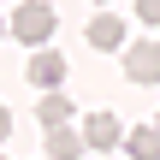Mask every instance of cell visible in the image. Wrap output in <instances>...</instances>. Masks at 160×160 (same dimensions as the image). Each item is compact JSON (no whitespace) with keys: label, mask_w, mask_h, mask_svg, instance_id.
I'll return each mask as SVG.
<instances>
[{"label":"cell","mask_w":160,"mask_h":160,"mask_svg":"<svg viewBox=\"0 0 160 160\" xmlns=\"http://www.w3.org/2000/svg\"><path fill=\"white\" fill-rule=\"evenodd\" d=\"M53 24H59V18H53V6H48V0H24V6L12 12V24H6V30H12L18 42L42 48V42H53Z\"/></svg>","instance_id":"cell-1"},{"label":"cell","mask_w":160,"mask_h":160,"mask_svg":"<svg viewBox=\"0 0 160 160\" xmlns=\"http://www.w3.org/2000/svg\"><path fill=\"white\" fill-rule=\"evenodd\" d=\"M125 77L131 83H160V42H125Z\"/></svg>","instance_id":"cell-2"},{"label":"cell","mask_w":160,"mask_h":160,"mask_svg":"<svg viewBox=\"0 0 160 160\" xmlns=\"http://www.w3.org/2000/svg\"><path fill=\"white\" fill-rule=\"evenodd\" d=\"M24 77H30L36 89H59V83H65V59H59V53H53V48L42 42V48L30 53V65H24Z\"/></svg>","instance_id":"cell-3"},{"label":"cell","mask_w":160,"mask_h":160,"mask_svg":"<svg viewBox=\"0 0 160 160\" xmlns=\"http://www.w3.org/2000/svg\"><path fill=\"white\" fill-rule=\"evenodd\" d=\"M125 142V125L113 119V113H95L89 125H83V148H95V154H107V148H119Z\"/></svg>","instance_id":"cell-4"},{"label":"cell","mask_w":160,"mask_h":160,"mask_svg":"<svg viewBox=\"0 0 160 160\" xmlns=\"http://www.w3.org/2000/svg\"><path fill=\"white\" fill-rule=\"evenodd\" d=\"M42 137H48V160H77L83 154V131H71V125H48Z\"/></svg>","instance_id":"cell-5"},{"label":"cell","mask_w":160,"mask_h":160,"mask_svg":"<svg viewBox=\"0 0 160 160\" xmlns=\"http://www.w3.org/2000/svg\"><path fill=\"white\" fill-rule=\"evenodd\" d=\"M89 48H95V53H107V48H125V18L101 12V18L89 24Z\"/></svg>","instance_id":"cell-6"},{"label":"cell","mask_w":160,"mask_h":160,"mask_svg":"<svg viewBox=\"0 0 160 160\" xmlns=\"http://www.w3.org/2000/svg\"><path fill=\"white\" fill-rule=\"evenodd\" d=\"M125 148H131V160H160V125H137V131H125Z\"/></svg>","instance_id":"cell-7"},{"label":"cell","mask_w":160,"mask_h":160,"mask_svg":"<svg viewBox=\"0 0 160 160\" xmlns=\"http://www.w3.org/2000/svg\"><path fill=\"white\" fill-rule=\"evenodd\" d=\"M36 119H42V131H48V125H65V119H71V101H65L59 89H42V107H36Z\"/></svg>","instance_id":"cell-8"},{"label":"cell","mask_w":160,"mask_h":160,"mask_svg":"<svg viewBox=\"0 0 160 160\" xmlns=\"http://www.w3.org/2000/svg\"><path fill=\"white\" fill-rule=\"evenodd\" d=\"M137 18L142 24H160V0H137Z\"/></svg>","instance_id":"cell-9"},{"label":"cell","mask_w":160,"mask_h":160,"mask_svg":"<svg viewBox=\"0 0 160 160\" xmlns=\"http://www.w3.org/2000/svg\"><path fill=\"white\" fill-rule=\"evenodd\" d=\"M12 137V113H6V101H0V142Z\"/></svg>","instance_id":"cell-10"},{"label":"cell","mask_w":160,"mask_h":160,"mask_svg":"<svg viewBox=\"0 0 160 160\" xmlns=\"http://www.w3.org/2000/svg\"><path fill=\"white\" fill-rule=\"evenodd\" d=\"M0 30H6V24H0Z\"/></svg>","instance_id":"cell-11"},{"label":"cell","mask_w":160,"mask_h":160,"mask_svg":"<svg viewBox=\"0 0 160 160\" xmlns=\"http://www.w3.org/2000/svg\"><path fill=\"white\" fill-rule=\"evenodd\" d=\"M154 125H160V119H154Z\"/></svg>","instance_id":"cell-12"},{"label":"cell","mask_w":160,"mask_h":160,"mask_svg":"<svg viewBox=\"0 0 160 160\" xmlns=\"http://www.w3.org/2000/svg\"><path fill=\"white\" fill-rule=\"evenodd\" d=\"M0 160H6V154H0Z\"/></svg>","instance_id":"cell-13"}]
</instances>
